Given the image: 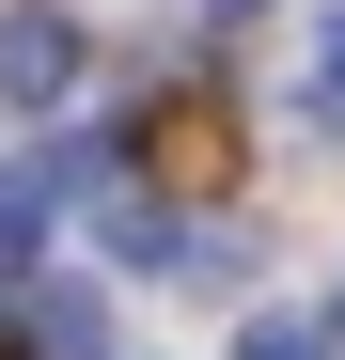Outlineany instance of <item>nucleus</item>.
Here are the masks:
<instances>
[{
  "label": "nucleus",
  "instance_id": "1",
  "mask_svg": "<svg viewBox=\"0 0 345 360\" xmlns=\"http://www.w3.org/2000/svg\"><path fill=\"white\" fill-rule=\"evenodd\" d=\"M0 79H16V94H63V79H79V47H63V32H16V47H0Z\"/></svg>",
  "mask_w": 345,
  "mask_h": 360
}]
</instances>
